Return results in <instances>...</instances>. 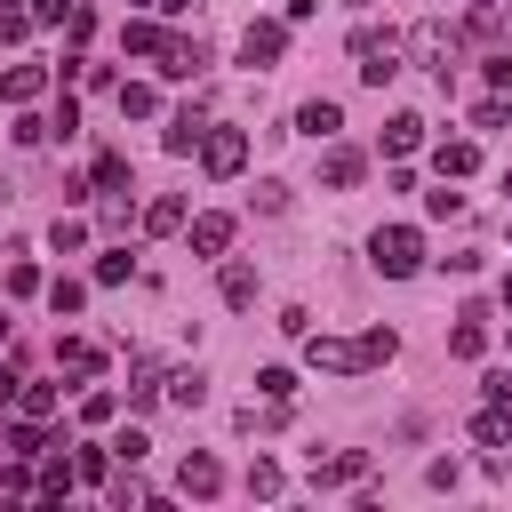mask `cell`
Wrapping results in <instances>:
<instances>
[{
    "label": "cell",
    "instance_id": "36",
    "mask_svg": "<svg viewBox=\"0 0 512 512\" xmlns=\"http://www.w3.org/2000/svg\"><path fill=\"white\" fill-rule=\"evenodd\" d=\"M280 488H288V480H280V464H272V456H256V464H248V496H280Z\"/></svg>",
    "mask_w": 512,
    "mask_h": 512
},
{
    "label": "cell",
    "instance_id": "51",
    "mask_svg": "<svg viewBox=\"0 0 512 512\" xmlns=\"http://www.w3.org/2000/svg\"><path fill=\"white\" fill-rule=\"evenodd\" d=\"M504 472H512V456H504Z\"/></svg>",
    "mask_w": 512,
    "mask_h": 512
},
{
    "label": "cell",
    "instance_id": "1",
    "mask_svg": "<svg viewBox=\"0 0 512 512\" xmlns=\"http://www.w3.org/2000/svg\"><path fill=\"white\" fill-rule=\"evenodd\" d=\"M400 56H408V32H392V24H360V32H352V72H360L368 88H384V80L400 72Z\"/></svg>",
    "mask_w": 512,
    "mask_h": 512
},
{
    "label": "cell",
    "instance_id": "49",
    "mask_svg": "<svg viewBox=\"0 0 512 512\" xmlns=\"http://www.w3.org/2000/svg\"><path fill=\"white\" fill-rule=\"evenodd\" d=\"M504 312H512V272H504Z\"/></svg>",
    "mask_w": 512,
    "mask_h": 512
},
{
    "label": "cell",
    "instance_id": "5",
    "mask_svg": "<svg viewBox=\"0 0 512 512\" xmlns=\"http://www.w3.org/2000/svg\"><path fill=\"white\" fill-rule=\"evenodd\" d=\"M200 168H208V176H240V168H248V128H216V120H208Z\"/></svg>",
    "mask_w": 512,
    "mask_h": 512
},
{
    "label": "cell",
    "instance_id": "28",
    "mask_svg": "<svg viewBox=\"0 0 512 512\" xmlns=\"http://www.w3.org/2000/svg\"><path fill=\"white\" fill-rule=\"evenodd\" d=\"M392 352H400L392 328H368V336H360V368H392Z\"/></svg>",
    "mask_w": 512,
    "mask_h": 512
},
{
    "label": "cell",
    "instance_id": "48",
    "mask_svg": "<svg viewBox=\"0 0 512 512\" xmlns=\"http://www.w3.org/2000/svg\"><path fill=\"white\" fill-rule=\"evenodd\" d=\"M16 392H24V376H16V368H0V408H16Z\"/></svg>",
    "mask_w": 512,
    "mask_h": 512
},
{
    "label": "cell",
    "instance_id": "7",
    "mask_svg": "<svg viewBox=\"0 0 512 512\" xmlns=\"http://www.w3.org/2000/svg\"><path fill=\"white\" fill-rule=\"evenodd\" d=\"M200 136H208V112H200V104H176V112H168V128H160V144H168L176 160H192V152H200Z\"/></svg>",
    "mask_w": 512,
    "mask_h": 512
},
{
    "label": "cell",
    "instance_id": "50",
    "mask_svg": "<svg viewBox=\"0 0 512 512\" xmlns=\"http://www.w3.org/2000/svg\"><path fill=\"white\" fill-rule=\"evenodd\" d=\"M504 352H512V336H504Z\"/></svg>",
    "mask_w": 512,
    "mask_h": 512
},
{
    "label": "cell",
    "instance_id": "33",
    "mask_svg": "<svg viewBox=\"0 0 512 512\" xmlns=\"http://www.w3.org/2000/svg\"><path fill=\"white\" fill-rule=\"evenodd\" d=\"M0 288H8V296H40V264H32V256H16V264H8V280H0Z\"/></svg>",
    "mask_w": 512,
    "mask_h": 512
},
{
    "label": "cell",
    "instance_id": "10",
    "mask_svg": "<svg viewBox=\"0 0 512 512\" xmlns=\"http://www.w3.org/2000/svg\"><path fill=\"white\" fill-rule=\"evenodd\" d=\"M448 352H456V360H480V352H488V312H480V304H464V312H456Z\"/></svg>",
    "mask_w": 512,
    "mask_h": 512
},
{
    "label": "cell",
    "instance_id": "21",
    "mask_svg": "<svg viewBox=\"0 0 512 512\" xmlns=\"http://www.w3.org/2000/svg\"><path fill=\"white\" fill-rule=\"evenodd\" d=\"M184 224H192V216H184V200H176V192L144 200V232H152V240H168V232H184Z\"/></svg>",
    "mask_w": 512,
    "mask_h": 512
},
{
    "label": "cell",
    "instance_id": "14",
    "mask_svg": "<svg viewBox=\"0 0 512 512\" xmlns=\"http://www.w3.org/2000/svg\"><path fill=\"white\" fill-rule=\"evenodd\" d=\"M360 168H368V160H360L352 144H328V152H320V184H328V192H352Z\"/></svg>",
    "mask_w": 512,
    "mask_h": 512
},
{
    "label": "cell",
    "instance_id": "25",
    "mask_svg": "<svg viewBox=\"0 0 512 512\" xmlns=\"http://www.w3.org/2000/svg\"><path fill=\"white\" fill-rule=\"evenodd\" d=\"M216 288H224V304H232V312H248V304H256V264H224V280H216Z\"/></svg>",
    "mask_w": 512,
    "mask_h": 512
},
{
    "label": "cell",
    "instance_id": "30",
    "mask_svg": "<svg viewBox=\"0 0 512 512\" xmlns=\"http://www.w3.org/2000/svg\"><path fill=\"white\" fill-rule=\"evenodd\" d=\"M104 488H112V504H120V512H136V504H152V488L136 480V464H128V472H112Z\"/></svg>",
    "mask_w": 512,
    "mask_h": 512
},
{
    "label": "cell",
    "instance_id": "39",
    "mask_svg": "<svg viewBox=\"0 0 512 512\" xmlns=\"http://www.w3.org/2000/svg\"><path fill=\"white\" fill-rule=\"evenodd\" d=\"M464 32H504V8H496V0H472V8H464Z\"/></svg>",
    "mask_w": 512,
    "mask_h": 512
},
{
    "label": "cell",
    "instance_id": "46",
    "mask_svg": "<svg viewBox=\"0 0 512 512\" xmlns=\"http://www.w3.org/2000/svg\"><path fill=\"white\" fill-rule=\"evenodd\" d=\"M280 336H296V344H304V336H312V312H304V304H288V312H280Z\"/></svg>",
    "mask_w": 512,
    "mask_h": 512
},
{
    "label": "cell",
    "instance_id": "13",
    "mask_svg": "<svg viewBox=\"0 0 512 512\" xmlns=\"http://www.w3.org/2000/svg\"><path fill=\"white\" fill-rule=\"evenodd\" d=\"M432 168L456 184V176H472V168H480V144H472V136H440V144H432Z\"/></svg>",
    "mask_w": 512,
    "mask_h": 512
},
{
    "label": "cell",
    "instance_id": "15",
    "mask_svg": "<svg viewBox=\"0 0 512 512\" xmlns=\"http://www.w3.org/2000/svg\"><path fill=\"white\" fill-rule=\"evenodd\" d=\"M232 232H240V224H232L224 208H208V216H192V256H224V248H232Z\"/></svg>",
    "mask_w": 512,
    "mask_h": 512
},
{
    "label": "cell",
    "instance_id": "9",
    "mask_svg": "<svg viewBox=\"0 0 512 512\" xmlns=\"http://www.w3.org/2000/svg\"><path fill=\"white\" fill-rule=\"evenodd\" d=\"M152 400H168V368L152 352H136L128 360V408H152Z\"/></svg>",
    "mask_w": 512,
    "mask_h": 512
},
{
    "label": "cell",
    "instance_id": "44",
    "mask_svg": "<svg viewBox=\"0 0 512 512\" xmlns=\"http://www.w3.org/2000/svg\"><path fill=\"white\" fill-rule=\"evenodd\" d=\"M488 88H496V96H512V48H496V56H488Z\"/></svg>",
    "mask_w": 512,
    "mask_h": 512
},
{
    "label": "cell",
    "instance_id": "35",
    "mask_svg": "<svg viewBox=\"0 0 512 512\" xmlns=\"http://www.w3.org/2000/svg\"><path fill=\"white\" fill-rule=\"evenodd\" d=\"M120 416V392H80V424H112Z\"/></svg>",
    "mask_w": 512,
    "mask_h": 512
},
{
    "label": "cell",
    "instance_id": "41",
    "mask_svg": "<svg viewBox=\"0 0 512 512\" xmlns=\"http://www.w3.org/2000/svg\"><path fill=\"white\" fill-rule=\"evenodd\" d=\"M248 208H256V216H280V208H288V184H256Z\"/></svg>",
    "mask_w": 512,
    "mask_h": 512
},
{
    "label": "cell",
    "instance_id": "37",
    "mask_svg": "<svg viewBox=\"0 0 512 512\" xmlns=\"http://www.w3.org/2000/svg\"><path fill=\"white\" fill-rule=\"evenodd\" d=\"M128 272H136V256H120V248H112V256H96V288H120Z\"/></svg>",
    "mask_w": 512,
    "mask_h": 512
},
{
    "label": "cell",
    "instance_id": "53",
    "mask_svg": "<svg viewBox=\"0 0 512 512\" xmlns=\"http://www.w3.org/2000/svg\"><path fill=\"white\" fill-rule=\"evenodd\" d=\"M352 8H368V0H352Z\"/></svg>",
    "mask_w": 512,
    "mask_h": 512
},
{
    "label": "cell",
    "instance_id": "24",
    "mask_svg": "<svg viewBox=\"0 0 512 512\" xmlns=\"http://www.w3.org/2000/svg\"><path fill=\"white\" fill-rule=\"evenodd\" d=\"M416 144H424V120H416V112H392V120H384V152H392V160H408Z\"/></svg>",
    "mask_w": 512,
    "mask_h": 512
},
{
    "label": "cell",
    "instance_id": "3",
    "mask_svg": "<svg viewBox=\"0 0 512 512\" xmlns=\"http://www.w3.org/2000/svg\"><path fill=\"white\" fill-rule=\"evenodd\" d=\"M408 56H416L424 72H440V88H448V72L464 64V32L432 16V24H416V32H408Z\"/></svg>",
    "mask_w": 512,
    "mask_h": 512
},
{
    "label": "cell",
    "instance_id": "17",
    "mask_svg": "<svg viewBox=\"0 0 512 512\" xmlns=\"http://www.w3.org/2000/svg\"><path fill=\"white\" fill-rule=\"evenodd\" d=\"M176 488H184V496H200V504H208V496H216V488H224V464H216V456H184V464H176Z\"/></svg>",
    "mask_w": 512,
    "mask_h": 512
},
{
    "label": "cell",
    "instance_id": "8",
    "mask_svg": "<svg viewBox=\"0 0 512 512\" xmlns=\"http://www.w3.org/2000/svg\"><path fill=\"white\" fill-rule=\"evenodd\" d=\"M368 480V448H336V456H312V488H352Z\"/></svg>",
    "mask_w": 512,
    "mask_h": 512
},
{
    "label": "cell",
    "instance_id": "2",
    "mask_svg": "<svg viewBox=\"0 0 512 512\" xmlns=\"http://www.w3.org/2000/svg\"><path fill=\"white\" fill-rule=\"evenodd\" d=\"M368 264H376L384 280H408V272H424V232H416V224H376V240H368Z\"/></svg>",
    "mask_w": 512,
    "mask_h": 512
},
{
    "label": "cell",
    "instance_id": "31",
    "mask_svg": "<svg viewBox=\"0 0 512 512\" xmlns=\"http://www.w3.org/2000/svg\"><path fill=\"white\" fill-rule=\"evenodd\" d=\"M80 304H88V288H80V280H48V312H56V320H72Z\"/></svg>",
    "mask_w": 512,
    "mask_h": 512
},
{
    "label": "cell",
    "instance_id": "23",
    "mask_svg": "<svg viewBox=\"0 0 512 512\" xmlns=\"http://www.w3.org/2000/svg\"><path fill=\"white\" fill-rule=\"evenodd\" d=\"M120 48H128V56H160V48H168V32H160L152 16H128V24H120Z\"/></svg>",
    "mask_w": 512,
    "mask_h": 512
},
{
    "label": "cell",
    "instance_id": "6",
    "mask_svg": "<svg viewBox=\"0 0 512 512\" xmlns=\"http://www.w3.org/2000/svg\"><path fill=\"white\" fill-rule=\"evenodd\" d=\"M304 360L320 376H360V336H304Z\"/></svg>",
    "mask_w": 512,
    "mask_h": 512
},
{
    "label": "cell",
    "instance_id": "16",
    "mask_svg": "<svg viewBox=\"0 0 512 512\" xmlns=\"http://www.w3.org/2000/svg\"><path fill=\"white\" fill-rule=\"evenodd\" d=\"M56 368H64V376H80V384H96V368H104V352H96L88 336H56Z\"/></svg>",
    "mask_w": 512,
    "mask_h": 512
},
{
    "label": "cell",
    "instance_id": "32",
    "mask_svg": "<svg viewBox=\"0 0 512 512\" xmlns=\"http://www.w3.org/2000/svg\"><path fill=\"white\" fill-rule=\"evenodd\" d=\"M48 248H56V256H72V248H88V224H80V216H56V232H48Z\"/></svg>",
    "mask_w": 512,
    "mask_h": 512
},
{
    "label": "cell",
    "instance_id": "20",
    "mask_svg": "<svg viewBox=\"0 0 512 512\" xmlns=\"http://www.w3.org/2000/svg\"><path fill=\"white\" fill-rule=\"evenodd\" d=\"M296 128H304V136H312V144H328V136H336V128H344V112H336V104H328V96H312V104H296Z\"/></svg>",
    "mask_w": 512,
    "mask_h": 512
},
{
    "label": "cell",
    "instance_id": "54",
    "mask_svg": "<svg viewBox=\"0 0 512 512\" xmlns=\"http://www.w3.org/2000/svg\"><path fill=\"white\" fill-rule=\"evenodd\" d=\"M0 456H8V448H0Z\"/></svg>",
    "mask_w": 512,
    "mask_h": 512
},
{
    "label": "cell",
    "instance_id": "45",
    "mask_svg": "<svg viewBox=\"0 0 512 512\" xmlns=\"http://www.w3.org/2000/svg\"><path fill=\"white\" fill-rule=\"evenodd\" d=\"M64 32H72V40H88V32H96V8H88V0H72V16H64Z\"/></svg>",
    "mask_w": 512,
    "mask_h": 512
},
{
    "label": "cell",
    "instance_id": "26",
    "mask_svg": "<svg viewBox=\"0 0 512 512\" xmlns=\"http://www.w3.org/2000/svg\"><path fill=\"white\" fill-rule=\"evenodd\" d=\"M168 400H176V408H200V400H208V376H200V368H168Z\"/></svg>",
    "mask_w": 512,
    "mask_h": 512
},
{
    "label": "cell",
    "instance_id": "43",
    "mask_svg": "<svg viewBox=\"0 0 512 512\" xmlns=\"http://www.w3.org/2000/svg\"><path fill=\"white\" fill-rule=\"evenodd\" d=\"M112 456H120V464H144V456H152V440H144V432H136V424H128V432H120V440H112Z\"/></svg>",
    "mask_w": 512,
    "mask_h": 512
},
{
    "label": "cell",
    "instance_id": "27",
    "mask_svg": "<svg viewBox=\"0 0 512 512\" xmlns=\"http://www.w3.org/2000/svg\"><path fill=\"white\" fill-rule=\"evenodd\" d=\"M96 192H128V152H96Z\"/></svg>",
    "mask_w": 512,
    "mask_h": 512
},
{
    "label": "cell",
    "instance_id": "19",
    "mask_svg": "<svg viewBox=\"0 0 512 512\" xmlns=\"http://www.w3.org/2000/svg\"><path fill=\"white\" fill-rule=\"evenodd\" d=\"M112 104H120V120H152V112H160V88H152V80H120Z\"/></svg>",
    "mask_w": 512,
    "mask_h": 512
},
{
    "label": "cell",
    "instance_id": "38",
    "mask_svg": "<svg viewBox=\"0 0 512 512\" xmlns=\"http://www.w3.org/2000/svg\"><path fill=\"white\" fill-rule=\"evenodd\" d=\"M256 392H264V400H296V376H288V368H256Z\"/></svg>",
    "mask_w": 512,
    "mask_h": 512
},
{
    "label": "cell",
    "instance_id": "34",
    "mask_svg": "<svg viewBox=\"0 0 512 512\" xmlns=\"http://www.w3.org/2000/svg\"><path fill=\"white\" fill-rule=\"evenodd\" d=\"M16 408H24V416H40V424H48V416H56V384H24V392H16Z\"/></svg>",
    "mask_w": 512,
    "mask_h": 512
},
{
    "label": "cell",
    "instance_id": "52",
    "mask_svg": "<svg viewBox=\"0 0 512 512\" xmlns=\"http://www.w3.org/2000/svg\"><path fill=\"white\" fill-rule=\"evenodd\" d=\"M504 32H512V16H504Z\"/></svg>",
    "mask_w": 512,
    "mask_h": 512
},
{
    "label": "cell",
    "instance_id": "47",
    "mask_svg": "<svg viewBox=\"0 0 512 512\" xmlns=\"http://www.w3.org/2000/svg\"><path fill=\"white\" fill-rule=\"evenodd\" d=\"M72 16V0H32V24H64Z\"/></svg>",
    "mask_w": 512,
    "mask_h": 512
},
{
    "label": "cell",
    "instance_id": "42",
    "mask_svg": "<svg viewBox=\"0 0 512 512\" xmlns=\"http://www.w3.org/2000/svg\"><path fill=\"white\" fill-rule=\"evenodd\" d=\"M424 216H464V192H448V176H440V192H424Z\"/></svg>",
    "mask_w": 512,
    "mask_h": 512
},
{
    "label": "cell",
    "instance_id": "12",
    "mask_svg": "<svg viewBox=\"0 0 512 512\" xmlns=\"http://www.w3.org/2000/svg\"><path fill=\"white\" fill-rule=\"evenodd\" d=\"M40 88H48V64H8L0 72V104H40Z\"/></svg>",
    "mask_w": 512,
    "mask_h": 512
},
{
    "label": "cell",
    "instance_id": "4",
    "mask_svg": "<svg viewBox=\"0 0 512 512\" xmlns=\"http://www.w3.org/2000/svg\"><path fill=\"white\" fill-rule=\"evenodd\" d=\"M288 56V16H256L248 32H240V64H256V72H272Z\"/></svg>",
    "mask_w": 512,
    "mask_h": 512
},
{
    "label": "cell",
    "instance_id": "40",
    "mask_svg": "<svg viewBox=\"0 0 512 512\" xmlns=\"http://www.w3.org/2000/svg\"><path fill=\"white\" fill-rule=\"evenodd\" d=\"M504 120H512L504 96H480V104H472V128H504Z\"/></svg>",
    "mask_w": 512,
    "mask_h": 512
},
{
    "label": "cell",
    "instance_id": "29",
    "mask_svg": "<svg viewBox=\"0 0 512 512\" xmlns=\"http://www.w3.org/2000/svg\"><path fill=\"white\" fill-rule=\"evenodd\" d=\"M112 464H120L112 448H80V456H72V472H80L88 488H104V480H112Z\"/></svg>",
    "mask_w": 512,
    "mask_h": 512
},
{
    "label": "cell",
    "instance_id": "22",
    "mask_svg": "<svg viewBox=\"0 0 512 512\" xmlns=\"http://www.w3.org/2000/svg\"><path fill=\"white\" fill-rule=\"evenodd\" d=\"M0 448H8V456H48V424H40V416H24V424H0Z\"/></svg>",
    "mask_w": 512,
    "mask_h": 512
},
{
    "label": "cell",
    "instance_id": "18",
    "mask_svg": "<svg viewBox=\"0 0 512 512\" xmlns=\"http://www.w3.org/2000/svg\"><path fill=\"white\" fill-rule=\"evenodd\" d=\"M160 72H168V80H200V72H208V48H200V40H168V48H160Z\"/></svg>",
    "mask_w": 512,
    "mask_h": 512
},
{
    "label": "cell",
    "instance_id": "11",
    "mask_svg": "<svg viewBox=\"0 0 512 512\" xmlns=\"http://www.w3.org/2000/svg\"><path fill=\"white\" fill-rule=\"evenodd\" d=\"M472 440L480 448H512V400H480L472 408Z\"/></svg>",
    "mask_w": 512,
    "mask_h": 512
}]
</instances>
